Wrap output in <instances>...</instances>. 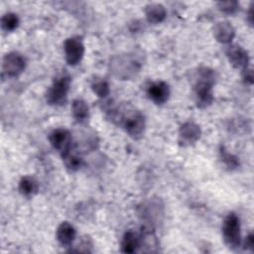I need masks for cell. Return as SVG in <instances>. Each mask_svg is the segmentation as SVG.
I'll list each match as a JSON object with an SVG mask.
<instances>
[{
	"label": "cell",
	"mask_w": 254,
	"mask_h": 254,
	"mask_svg": "<svg viewBox=\"0 0 254 254\" xmlns=\"http://www.w3.org/2000/svg\"><path fill=\"white\" fill-rule=\"evenodd\" d=\"M123 112L117 108L110 109V115L113 120L123 126L125 131L134 139L142 136L145 129V119L142 113L135 109H123Z\"/></svg>",
	"instance_id": "6da1fadb"
},
{
	"label": "cell",
	"mask_w": 254,
	"mask_h": 254,
	"mask_svg": "<svg viewBox=\"0 0 254 254\" xmlns=\"http://www.w3.org/2000/svg\"><path fill=\"white\" fill-rule=\"evenodd\" d=\"M50 142L62 157H64L71 151L72 138L69 131L66 129L59 128L54 130L50 135Z\"/></svg>",
	"instance_id": "5b68a950"
},
{
	"label": "cell",
	"mask_w": 254,
	"mask_h": 254,
	"mask_svg": "<svg viewBox=\"0 0 254 254\" xmlns=\"http://www.w3.org/2000/svg\"><path fill=\"white\" fill-rule=\"evenodd\" d=\"M214 79L215 75L213 70L207 67H202L198 70V77L194 85V91L198 106L204 107L211 103L213 99L212 86L214 84Z\"/></svg>",
	"instance_id": "7a4b0ae2"
},
{
	"label": "cell",
	"mask_w": 254,
	"mask_h": 254,
	"mask_svg": "<svg viewBox=\"0 0 254 254\" xmlns=\"http://www.w3.org/2000/svg\"><path fill=\"white\" fill-rule=\"evenodd\" d=\"M244 73H243V77L244 79L249 82V83H252L253 82V73H252V70L251 69H246L244 68Z\"/></svg>",
	"instance_id": "7402d4cb"
},
{
	"label": "cell",
	"mask_w": 254,
	"mask_h": 254,
	"mask_svg": "<svg viewBox=\"0 0 254 254\" xmlns=\"http://www.w3.org/2000/svg\"><path fill=\"white\" fill-rule=\"evenodd\" d=\"M245 246H246V248H249V249L253 250V246H254V237H253V234H252V233H249V235L246 237Z\"/></svg>",
	"instance_id": "603a6c76"
},
{
	"label": "cell",
	"mask_w": 254,
	"mask_h": 254,
	"mask_svg": "<svg viewBox=\"0 0 254 254\" xmlns=\"http://www.w3.org/2000/svg\"><path fill=\"white\" fill-rule=\"evenodd\" d=\"M249 22L252 25L253 23V13H252V7H250V11H249Z\"/></svg>",
	"instance_id": "cb8c5ba5"
},
{
	"label": "cell",
	"mask_w": 254,
	"mask_h": 254,
	"mask_svg": "<svg viewBox=\"0 0 254 254\" xmlns=\"http://www.w3.org/2000/svg\"><path fill=\"white\" fill-rule=\"evenodd\" d=\"M63 159L64 160L65 167L71 172L77 171L82 166V163H83L82 159L77 154H74L71 152L67 153L64 157H63Z\"/></svg>",
	"instance_id": "ac0fdd59"
},
{
	"label": "cell",
	"mask_w": 254,
	"mask_h": 254,
	"mask_svg": "<svg viewBox=\"0 0 254 254\" xmlns=\"http://www.w3.org/2000/svg\"><path fill=\"white\" fill-rule=\"evenodd\" d=\"M70 77L66 74H61L57 76L48 90L47 101L53 105H63L67 100V94L69 91Z\"/></svg>",
	"instance_id": "3957f363"
},
{
	"label": "cell",
	"mask_w": 254,
	"mask_h": 254,
	"mask_svg": "<svg viewBox=\"0 0 254 254\" xmlns=\"http://www.w3.org/2000/svg\"><path fill=\"white\" fill-rule=\"evenodd\" d=\"M220 155H221V160L223 161V163L229 168V169H233L236 168L238 166V160L236 157H234L232 154L228 153L224 148H221L220 150Z\"/></svg>",
	"instance_id": "ffe728a7"
},
{
	"label": "cell",
	"mask_w": 254,
	"mask_h": 254,
	"mask_svg": "<svg viewBox=\"0 0 254 254\" xmlns=\"http://www.w3.org/2000/svg\"><path fill=\"white\" fill-rule=\"evenodd\" d=\"M145 14H146V18L149 23L158 24V23H161L165 19L166 9L161 4L152 3V4H149L146 6Z\"/></svg>",
	"instance_id": "5bb4252c"
},
{
	"label": "cell",
	"mask_w": 254,
	"mask_h": 254,
	"mask_svg": "<svg viewBox=\"0 0 254 254\" xmlns=\"http://www.w3.org/2000/svg\"><path fill=\"white\" fill-rule=\"evenodd\" d=\"M19 25V18L14 13H6L1 19L2 29L6 32L14 31Z\"/></svg>",
	"instance_id": "e0dca14e"
},
{
	"label": "cell",
	"mask_w": 254,
	"mask_h": 254,
	"mask_svg": "<svg viewBox=\"0 0 254 254\" xmlns=\"http://www.w3.org/2000/svg\"><path fill=\"white\" fill-rule=\"evenodd\" d=\"M71 112H72V116L75 118V120L78 123L85 122L89 116L88 106L81 99L73 100L71 104Z\"/></svg>",
	"instance_id": "9a60e30c"
},
{
	"label": "cell",
	"mask_w": 254,
	"mask_h": 254,
	"mask_svg": "<svg viewBox=\"0 0 254 254\" xmlns=\"http://www.w3.org/2000/svg\"><path fill=\"white\" fill-rule=\"evenodd\" d=\"M148 95L157 104L165 103L170 96L169 85L164 81H157L148 87Z\"/></svg>",
	"instance_id": "ba28073f"
},
{
	"label": "cell",
	"mask_w": 254,
	"mask_h": 254,
	"mask_svg": "<svg viewBox=\"0 0 254 254\" xmlns=\"http://www.w3.org/2000/svg\"><path fill=\"white\" fill-rule=\"evenodd\" d=\"M26 62L22 55L16 52L5 55L3 59V72L10 77L18 76L25 69Z\"/></svg>",
	"instance_id": "8992f818"
},
{
	"label": "cell",
	"mask_w": 254,
	"mask_h": 254,
	"mask_svg": "<svg viewBox=\"0 0 254 254\" xmlns=\"http://www.w3.org/2000/svg\"><path fill=\"white\" fill-rule=\"evenodd\" d=\"M75 238V229L74 227L64 221L60 224V226L57 229V239L58 241L64 247L70 246Z\"/></svg>",
	"instance_id": "8fae6325"
},
{
	"label": "cell",
	"mask_w": 254,
	"mask_h": 254,
	"mask_svg": "<svg viewBox=\"0 0 254 254\" xmlns=\"http://www.w3.org/2000/svg\"><path fill=\"white\" fill-rule=\"evenodd\" d=\"M223 238L229 248L235 249L240 245V224L237 215L233 212L229 213L222 225Z\"/></svg>",
	"instance_id": "277c9868"
},
{
	"label": "cell",
	"mask_w": 254,
	"mask_h": 254,
	"mask_svg": "<svg viewBox=\"0 0 254 254\" xmlns=\"http://www.w3.org/2000/svg\"><path fill=\"white\" fill-rule=\"evenodd\" d=\"M214 37L220 43H229L234 37V29L228 22H219L215 25Z\"/></svg>",
	"instance_id": "4fadbf2b"
},
{
	"label": "cell",
	"mask_w": 254,
	"mask_h": 254,
	"mask_svg": "<svg viewBox=\"0 0 254 254\" xmlns=\"http://www.w3.org/2000/svg\"><path fill=\"white\" fill-rule=\"evenodd\" d=\"M226 55L233 66L246 68L248 64V54L243 48L237 45L229 46L226 50Z\"/></svg>",
	"instance_id": "9c48e42d"
},
{
	"label": "cell",
	"mask_w": 254,
	"mask_h": 254,
	"mask_svg": "<svg viewBox=\"0 0 254 254\" xmlns=\"http://www.w3.org/2000/svg\"><path fill=\"white\" fill-rule=\"evenodd\" d=\"M91 88L99 97H102V98L106 97L109 93V85L107 81L101 78L94 79L93 82L91 83Z\"/></svg>",
	"instance_id": "d6986e66"
},
{
	"label": "cell",
	"mask_w": 254,
	"mask_h": 254,
	"mask_svg": "<svg viewBox=\"0 0 254 254\" xmlns=\"http://www.w3.org/2000/svg\"><path fill=\"white\" fill-rule=\"evenodd\" d=\"M219 9L226 13V14H232L238 10V3L236 1H224L218 3Z\"/></svg>",
	"instance_id": "44dd1931"
},
{
	"label": "cell",
	"mask_w": 254,
	"mask_h": 254,
	"mask_svg": "<svg viewBox=\"0 0 254 254\" xmlns=\"http://www.w3.org/2000/svg\"><path fill=\"white\" fill-rule=\"evenodd\" d=\"M19 190L26 196L33 195L38 190V184L32 177H24L19 183Z\"/></svg>",
	"instance_id": "2e32d148"
},
{
	"label": "cell",
	"mask_w": 254,
	"mask_h": 254,
	"mask_svg": "<svg viewBox=\"0 0 254 254\" xmlns=\"http://www.w3.org/2000/svg\"><path fill=\"white\" fill-rule=\"evenodd\" d=\"M64 55L68 64L75 65L78 64L84 54V46L77 37H71L64 42Z\"/></svg>",
	"instance_id": "52a82bcc"
},
{
	"label": "cell",
	"mask_w": 254,
	"mask_h": 254,
	"mask_svg": "<svg viewBox=\"0 0 254 254\" xmlns=\"http://www.w3.org/2000/svg\"><path fill=\"white\" fill-rule=\"evenodd\" d=\"M141 246V234L136 231L128 230L122 239L121 248L124 253H134Z\"/></svg>",
	"instance_id": "7c38bea8"
},
{
	"label": "cell",
	"mask_w": 254,
	"mask_h": 254,
	"mask_svg": "<svg viewBox=\"0 0 254 254\" xmlns=\"http://www.w3.org/2000/svg\"><path fill=\"white\" fill-rule=\"evenodd\" d=\"M180 140L183 144H192L200 136L199 127L193 122H187L180 128Z\"/></svg>",
	"instance_id": "30bf717a"
}]
</instances>
